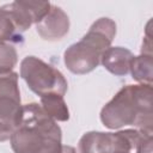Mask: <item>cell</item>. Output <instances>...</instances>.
I'll return each instance as SVG.
<instances>
[{
    "instance_id": "cell-9",
    "label": "cell",
    "mask_w": 153,
    "mask_h": 153,
    "mask_svg": "<svg viewBox=\"0 0 153 153\" xmlns=\"http://www.w3.org/2000/svg\"><path fill=\"white\" fill-rule=\"evenodd\" d=\"M129 71L134 80L141 82V85L152 86V78H153L152 54H141L139 56H134Z\"/></svg>"
},
{
    "instance_id": "cell-12",
    "label": "cell",
    "mask_w": 153,
    "mask_h": 153,
    "mask_svg": "<svg viewBox=\"0 0 153 153\" xmlns=\"http://www.w3.org/2000/svg\"><path fill=\"white\" fill-rule=\"evenodd\" d=\"M0 97L20 98L18 86V74L16 72L0 73Z\"/></svg>"
},
{
    "instance_id": "cell-10",
    "label": "cell",
    "mask_w": 153,
    "mask_h": 153,
    "mask_svg": "<svg viewBox=\"0 0 153 153\" xmlns=\"http://www.w3.org/2000/svg\"><path fill=\"white\" fill-rule=\"evenodd\" d=\"M41 106L54 121L65 122L69 118V111L63 96L50 93L41 97Z\"/></svg>"
},
{
    "instance_id": "cell-13",
    "label": "cell",
    "mask_w": 153,
    "mask_h": 153,
    "mask_svg": "<svg viewBox=\"0 0 153 153\" xmlns=\"http://www.w3.org/2000/svg\"><path fill=\"white\" fill-rule=\"evenodd\" d=\"M18 55L13 45L0 42V73L11 72L17 65Z\"/></svg>"
},
{
    "instance_id": "cell-14",
    "label": "cell",
    "mask_w": 153,
    "mask_h": 153,
    "mask_svg": "<svg viewBox=\"0 0 153 153\" xmlns=\"http://www.w3.org/2000/svg\"><path fill=\"white\" fill-rule=\"evenodd\" d=\"M135 149L136 153H152V134L142 133Z\"/></svg>"
},
{
    "instance_id": "cell-2",
    "label": "cell",
    "mask_w": 153,
    "mask_h": 153,
    "mask_svg": "<svg viewBox=\"0 0 153 153\" xmlns=\"http://www.w3.org/2000/svg\"><path fill=\"white\" fill-rule=\"evenodd\" d=\"M61 128L37 103L23 105V120L11 136L14 153H61Z\"/></svg>"
},
{
    "instance_id": "cell-8",
    "label": "cell",
    "mask_w": 153,
    "mask_h": 153,
    "mask_svg": "<svg viewBox=\"0 0 153 153\" xmlns=\"http://www.w3.org/2000/svg\"><path fill=\"white\" fill-rule=\"evenodd\" d=\"M133 57V53L126 48L110 47L103 53L100 62L110 73L115 75H126L129 72Z\"/></svg>"
},
{
    "instance_id": "cell-11",
    "label": "cell",
    "mask_w": 153,
    "mask_h": 153,
    "mask_svg": "<svg viewBox=\"0 0 153 153\" xmlns=\"http://www.w3.org/2000/svg\"><path fill=\"white\" fill-rule=\"evenodd\" d=\"M22 38V32L18 29V25L11 13L8 4L0 7V42L5 41H16L18 42Z\"/></svg>"
},
{
    "instance_id": "cell-1",
    "label": "cell",
    "mask_w": 153,
    "mask_h": 153,
    "mask_svg": "<svg viewBox=\"0 0 153 153\" xmlns=\"http://www.w3.org/2000/svg\"><path fill=\"white\" fill-rule=\"evenodd\" d=\"M152 86L127 85L106 103L100 111L102 123L110 129L134 126L137 130L152 134Z\"/></svg>"
},
{
    "instance_id": "cell-4",
    "label": "cell",
    "mask_w": 153,
    "mask_h": 153,
    "mask_svg": "<svg viewBox=\"0 0 153 153\" xmlns=\"http://www.w3.org/2000/svg\"><path fill=\"white\" fill-rule=\"evenodd\" d=\"M20 76L29 88L38 96L50 93L65 96L67 80L63 74L36 56H26L20 63Z\"/></svg>"
},
{
    "instance_id": "cell-15",
    "label": "cell",
    "mask_w": 153,
    "mask_h": 153,
    "mask_svg": "<svg viewBox=\"0 0 153 153\" xmlns=\"http://www.w3.org/2000/svg\"><path fill=\"white\" fill-rule=\"evenodd\" d=\"M61 153H76V151H75V148L72 147V146H62Z\"/></svg>"
},
{
    "instance_id": "cell-7",
    "label": "cell",
    "mask_w": 153,
    "mask_h": 153,
    "mask_svg": "<svg viewBox=\"0 0 153 153\" xmlns=\"http://www.w3.org/2000/svg\"><path fill=\"white\" fill-rule=\"evenodd\" d=\"M23 120L20 98L0 97V142L11 139Z\"/></svg>"
},
{
    "instance_id": "cell-5",
    "label": "cell",
    "mask_w": 153,
    "mask_h": 153,
    "mask_svg": "<svg viewBox=\"0 0 153 153\" xmlns=\"http://www.w3.org/2000/svg\"><path fill=\"white\" fill-rule=\"evenodd\" d=\"M143 131L127 129L117 133L88 131L79 140V153H130Z\"/></svg>"
},
{
    "instance_id": "cell-6",
    "label": "cell",
    "mask_w": 153,
    "mask_h": 153,
    "mask_svg": "<svg viewBox=\"0 0 153 153\" xmlns=\"http://www.w3.org/2000/svg\"><path fill=\"white\" fill-rule=\"evenodd\" d=\"M69 30L68 16L57 6L51 5L48 14L36 24L37 33L45 41H59Z\"/></svg>"
},
{
    "instance_id": "cell-3",
    "label": "cell",
    "mask_w": 153,
    "mask_h": 153,
    "mask_svg": "<svg viewBox=\"0 0 153 153\" xmlns=\"http://www.w3.org/2000/svg\"><path fill=\"white\" fill-rule=\"evenodd\" d=\"M115 35L116 23L110 18H99L79 42L72 44L65 51L66 67L74 74L92 72L100 63L103 53L110 48Z\"/></svg>"
}]
</instances>
